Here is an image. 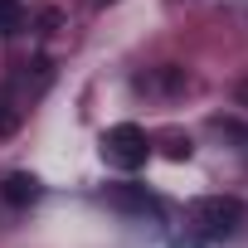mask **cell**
Masks as SVG:
<instances>
[{
	"label": "cell",
	"instance_id": "7",
	"mask_svg": "<svg viewBox=\"0 0 248 248\" xmlns=\"http://www.w3.org/2000/svg\"><path fill=\"white\" fill-rule=\"evenodd\" d=\"M20 132V107L10 102V93H0V137H15Z\"/></svg>",
	"mask_w": 248,
	"mask_h": 248
},
{
	"label": "cell",
	"instance_id": "9",
	"mask_svg": "<svg viewBox=\"0 0 248 248\" xmlns=\"http://www.w3.org/2000/svg\"><path fill=\"white\" fill-rule=\"evenodd\" d=\"M93 5H112V0H93Z\"/></svg>",
	"mask_w": 248,
	"mask_h": 248
},
{
	"label": "cell",
	"instance_id": "6",
	"mask_svg": "<svg viewBox=\"0 0 248 248\" xmlns=\"http://www.w3.org/2000/svg\"><path fill=\"white\" fill-rule=\"evenodd\" d=\"M161 151H166L170 161H190V151H195V146H190V137H185V132H166V137H161Z\"/></svg>",
	"mask_w": 248,
	"mask_h": 248
},
{
	"label": "cell",
	"instance_id": "3",
	"mask_svg": "<svg viewBox=\"0 0 248 248\" xmlns=\"http://www.w3.org/2000/svg\"><path fill=\"white\" fill-rule=\"evenodd\" d=\"M102 200L112 204V209H122V214H161V200L146 190V185H107L102 190Z\"/></svg>",
	"mask_w": 248,
	"mask_h": 248
},
{
	"label": "cell",
	"instance_id": "4",
	"mask_svg": "<svg viewBox=\"0 0 248 248\" xmlns=\"http://www.w3.org/2000/svg\"><path fill=\"white\" fill-rule=\"evenodd\" d=\"M0 200H5L10 209H25V204L39 200V180H34L30 170H10L5 180H0Z\"/></svg>",
	"mask_w": 248,
	"mask_h": 248
},
{
	"label": "cell",
	"instance_id": "2",
	"mask_svg": "<svg viewBox=\"0 0 248 248\" xmlns=\"http://www.w3.org/2000/svg\"><path fill=\"white\" fill-rule=\"evenodd\" d=\"M190 224L204 238H229L243 224V200H233V195H200L190 204Z\"/></svg>",
	"mask_w": 248,
	"mask_h": 248
},
{
	"label": "cell",
	"instance_id": "1",
	"mask_svg": "<svg viewBox=\"0 0 248 248\" xmlns=\"http://www.w3.org/2000/svg\"><path fill=\"white\" fill-rule=\"evenodd\" d=\"M146 156H151V141H146V132L137 127V122H117V127L102 132V161H107V166H117V170H141Z\"/></svg>",
	"mask_w": 248,
	"mask_h": 248
},
{
	"label": "cell",
	"instance_id": "8",
	"mask_svg": "<svg viewBox=\"0 0 248 248\" xmlns=\"http://www.w3.org/2000/svg\"><path fill=\"white\" fill-rule=\"evenodd\" d=\"M238 107H248V83H238Z\"/></svg>",
	"mask_w": 248,
	"mask_h": 248
},
{
	"label": "cell",
	"instance_id": "5",
	"mask_svg": "<svg viewBox=\"0 0 248 248\" xmlns=\"http://www.w3.org/2000/svg\"><path fill=\"white\" fill-rule=\"evenodd\" d=\"M25 30V5L20 0H0V39H10Z\"/></svg>",
	"mask_w": 248,
	"mask_h": 248
}]
</instances>
